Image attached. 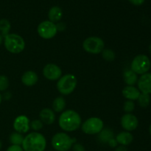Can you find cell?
Returning a JSON list of instances; mask_svg holds the SVG:
<instances>
[{
    "mask_svg": "<svg viewBox=\"0 0 151 151\" xmlns=\"http://www.w3.org/2000/svg\"><path fill=\"white\" fill-rule=\"evenodd\" d=\"M82 119L78 112L74 110H67L60 114L58 124L62 130L67 132L77 131L81 127Z\"/></svg>",
    "mask_w": 151,
    "mask_h": 151,
    "instance_id": "1",
    "label": "cell"
},
{
    "mask_svg": "<svg viewBox=\"0 0 151 151\" xmlns=\"http://www.w3.org/2000/svg\"><path fill=\"white\" fill-rule=\"evenodd\" d=\"M121 125L126 131H132L137 129L139 121L137 116L132 114H126L121 118Z\"/></svg>",
    "mask_w": 151,
    "mask_h": 151,
    "instance_id": "11",
    "label": "cell"
},
{
    "mask_svg": "<svg viewBox=\"0 0 151 151\" xmlns=\"http://www.w3.org/2000/svg\"><path fill=\"white\" fill-rule=\"evenodd\" d=\"M149 132H150V134L151 136V125H150V128H149Z\"/></svg>",
    "mask_w": 151,
    "mask_h": 151,
    "instance_id": "37",
    "label": "cell"
},
{
    "mask_svg": "<svg viewBox=\"0 0 151 151\" xmlns=\"http://www.w3.org/2000/svg\"><path fill=\"white\" fill-rule=\"evenodd\" d=\"M122 95L127 99L128 100H138L139 97L140 95V91L138 88H135L134 86H127L122 89Z\"/></svg>",
    "mask_w": 151,
    "mask_h": 151,
    "instance_id": "15",
    "label": "cell"
},
{
    "mask_svg": "<svg viewBox=\"0 0 151 151\" xmlns=\"http://www.w3.org/2000/svg\"><path fill=\"white\" fill-rule=\"evenodd\" d=\"M116 141L121 145L127 146L131 144L134 140V137L128 131H122L118 134L116 137Z\"/></svg>",
    "mask_w": 151,
    "mask_h": 151,
    "instance_id": "17",
    "label": "cell"
},
{
    "mask_svg": "<svg viewBox=\"0 0 151 151\" xmlns=\"http://www.w3.org/2000/svg\"><path fill=\"white\" fill-rule=\"evenodd\" d=\"M4 38V47L10 53L19 54L24 50V40L21 35L15 33H10Z\"/></svg>",
    "mask_w": 151,
    "mask_h": 151,
    "instance_id": "4",
    "label": "cell"
},
{
    "mask_svg": "<svg viewBox=\"0 0 151 151\" xmlns=\"http://www.w3.org/2000/svg\"><path fill=\"white\" fill-rule=\"evenodd\" d=\"M72 151H86L85 147L79 143H75L72 145Z\"/></svg>",
    "mask_w": 151,
    "mask_h": 151,
    "instance_id": "29",
    "label": "cell"
},
{
    "mask_svg": "<svg viewBox=\"0 0 151 151\" xmlns=\"http://www.w3.org/2000/svg\"><path fill=\"white\" fill-rule=\"evenodd\" d=\"M151 63L149 58L145 55H138L133 59L131 69L137 75H144L150 69Z\"/></svg>",
    "mask_w": 151,
    "mask_h": 151,
    "instance_id": "6",
    "label": "cell"
},
{
    "mask_svg": "<svg viewBox=\"0 0 151 151\" xmlns=\"http://www.w3.org/2000/svg\"><path fill=\"white\" fill-rule=\"evenodd\" d=\"M139 104L141 107L146 108L149 106L150 103V94H145V93H142L140 94L139 97L138 98Z\"/></svg>",
    "mask_w": 151,
    "mask_h": 151,
    "instance_id": "24",
    "label": "cell"
},
{
    "mask_svg": "<svg viewBox=\"0 0 151 151\" xmlns=\"http://www.w3.org/2000/svg\"><path fill=\"white\" fill-rule=\"evenodd\" d=\"M98 134V139L100 140V142L103 144H109V142L114 139V132L109 128H106V129L103 128Z\"/></svg>",
    "mask_w": 151,
    "mask_h": 151,
    "instance_id": "19",
    "label": "cell"
},
{
    "mask_svg": "<svg viewBox=\"0 0 151 151\" xmlns=\"http://www.w3.org/2000/svg\"><path fill=\"white\" fill-rule=\"evenodd\" d=\"M43 124L44 123H43L40 119H35V120L32 121V122L29 123V127H30L32 130H34V131H39V130L42 129Z\"/></svg>",
    "mask_w": 151,
    "mask_h": 151,
    "instance_id": "28",
    "label": "cell"
},
{
    "mask_svg": "<svg viewBox=\"0 0 151 151\" xmlns=\"http://www.w3.org/2000/svg\"><path fill=\"white\" fill-rule=\"evenodd\" d=\"M66 107V101L62 97H58L54 100L52 103V109L54 111L60 113L64 110Z\"/></svg>",
    "mask_w": 151,
    "mask_h": 151,
    "instance_id": "21",
    "label": "cell"
},
{
    "mask_svg": "<svg viewBox=\"0 0 151 151\" xmlns=\"http://www.w3.org/2000/svg\"><path fill=\"white\" fill-rule=\"evenodd\" d=\"M24 138L22 134L18 132H14L13 134H11V135L10 136V142L12 145H22V143H23Z\"/></svg>",
    "mask_w": 151,
    "mask_h": 151,
    "instance_id": "23",
    "label": "cell"
},
{
    "mask_svg": "<svg viewBox=\"0 0 151 151\" xmlns=\"http://www.w3.org/2000/svg\"><path fill=\"white\" fill-rule=\"evenodd\" d=\"M1 100H2V97H1V94H0V104H1Z\"/></svg>",
    "mask_w": 151,
    "mask_h": 151,
    "instance_id": "35",
    "label": "cell"
},
{
    "mask_svg": "<svg viewBox=\"0 0 151 151\" xmlns=\"http://www.w3.org/2000/svg\"><path fill=\"white\" fill-rule=\"evenodd\" d=\"M38 81V76L33 71H27L22 77V82L27 86H32L35 85Z\"/></svg>",
    "mask_w": 151,
    "mask_h": 151,
    "instance_id": "16",
    "label": "cell"
},
{
    "mask_svg": "<svg viewBox=\"0 0 151 151\" xmlns=\"http://www.w3.org/2000/svg\"><path fill=\"white\" fill-rule=\"evenodd\" d=\"M43 75L50 81H57L62 76V71L58 65L55 63H48L44 67Z\"/></svg>",
    "mask_w": 151,
    "mask_h": 151,
    "instance_id": "10",
    "label": "cell"
},
{
    "mask_svg": "<svg viewBox=\"0 0 151 151\" xmlns=\"http://www.w3.org/2000/svg\"><path fill=\"white\" fill-rule=\"evenodd\" d=\"M39 116L40 120L43 123H45L46 125H52L55 121V114L54 113V111L48 108L42 109L40 111Z\"/></svg>",
    "mask_w": 151,
    "mask_h": 151,
    "instance_id": "14",
    "label": "cell"
},
{
    "mask_svg": "<svg viewBox=\"0 0 151 151\" xmlns=\"http://www.w3.org/2000/svg\"><path fill=\"white\" fill-rule=\"evenodd\" d=\"M84 50L90 54H99L105 49L104 41L97 36L88 37L83 43Z\"/></svg>",
    "mask_w": 151,
    "mask_h": 151,
    "instance_id": "7",
    "label": "cell"
},
{
    "mask_svg": "<svg viewBox=\"0 0 151 151\" xmlns=\"http://www.w3.org/2000/svg\"><path fill=\"white\" fill-rule=\"evenodd\" d=\"M138 88L142 93L151 94V73H145L137 81Z\"/></svg>",
    "mask_w": 151,
    "mask_h": 151,
    "instance_id": "13",
    "label": "cell"
},
{
    "mask_svg": "<svg viewBox=\"0 0 151 151\" xmlns=\"http://www.w3.org/2000/svg\"><path fill=\"white\" fill-rule=\"evenodd\" d=\"M62 16H63V11H62L61 8L58 7V6L52 7L49 10V21L53 22V23L58 22L61 19Z\"/></svg>",
    "mask_w": 151,
    "mask_h": 151,
    "instance_id": "18",
    "label": "cell"
},
{
    "mask_svg": "<svg viewBox=\"0 0 151 151\" xmlns=\"http://www.w3.org/2000/svg\"><path fill=\"white\" fill-rule=\"evenodd\" d=\"M123 80L128 86H134L138 81L137 75L131 69L126 70L123 73Z\"/></svg>",
    "mask_w": 151,
    "mask_h": 151,
    "instance_id": "20",
    "label": "cell"
},
{
    "mask_svg": "<svg viewBox=\"0 0 151 151\" xmlns=\"http://www.w3.org/2000/svg\"><path fill=\"white\" fill-rule=\"evenodd\" d=\"M149 50H150V52L151 53V44L150 45V47H149Z\"/></svg>",
    "mask_w": 151,
    "mask_h": 151,
    "instance_id": "38",
    "label": "cell"
},
{
    "mask_svg": "<svg viewBox=\"0 0 151 151\" xmlns=\"http://www.w3.org/2000/svg\"><path fill=\"white\" fill-rule=\"evenodd\" d=\"M77 78L72 74H66L60 77L57 83V88L63 95H69L75 91L77 86Z\"/></svg>",
    "mask_w": 151,
    "mask_h": 151,
    "instance_id": "5",
    "label": "cell"
},
{
    "mask_svg": "<svg viewBox=\"0 0 151 151\" xmlns=\"http://www.w3.org/2000/svg\"><path fill=\"white\" fill-rule=\"evenodd\" d=\"M3 39H4V38H3L2 35H1V34H0V46H1V44H2V42H3Z\"/></svg>",
    "mask_w": 151,
    "mask_h": 151,
    "instance_id": "34",
    "label": "cell"
},
{
    "mask_svg": "<svg viewBox=\"0 0 151 151\" xmlns=\"http://www.w3.org/2000/svg\"><path fill=\"white\" fill-rule=\"evenodd\" d=\"M22 145L24 151H44L47 147V140L40 133L32 132L24 138Z\"/></svg>",
    "mask_w": 151,
    "mask_h": 151,
    "instance_id": "2",
    "label": "cell"
},
{
    "mask_svg": "<svg viewBox=\"0 0 151 151\" xmlns=\"http://www.w3.org/2000/svg\"><path fill=\"white\" fill-rule=\"evenodd\" d=\"M6 151H24V150L22 148V147H21L20 145H10L7 149Z\"/></svg>",
    "mask_w": 151,
    "mask_h": 151,
    "instance_id": "30",
    "label": "cell"
},
{
    "mask_svg": "<svg viewBox=\"0 0 151 151\" xmlns=\"http://www.w3.org/2000/svg\"><path fill=\"white\" fill-rule=\"evenodd\" d=\"M135 109V104L132 100H127L125 102L123 106V109L127 114H131Z\"/></svg>",
    "mask_w": 151,
    "mask_h": 151,
    "instance_id": "27",
    "label": "cell"
},
{
    "mask_svg": "<svg viewBox=\"0 0 151 151\" xmlns=\"http://www.w3.org/2000/svg\"><path fill=\"white\" fill-rule=\"evenodd\" d=\"M1 147H2V143H1V140H0V150H1Z\"/></svg>",
    "mask_w": 151,
    "mask_h": 151,
    "instance_id": "36",
    "label": "cell"
},
{
    "mask_svg": "<svg viewBox=\"0 0 151 151\" xmlns=\"http://www.w3.org/2000/svg\"><path fill=\"white\" fill-rule=\"evenodd\" d=\"M114 151H128V149L125 146L123 145H120V146H118L116 149H115Z\"/></svg>",
    "mask_w": 151,
    "mask_h": 151,
    "instance_id": "33",
    "label": "cell"
},
{
    "mask_svg": "<svg viewBox=\"0 0 151 151\" xmlns=\"http://www.w3.org/2000/svg\"><path fill=\"white\" fill-rule=\"evenodd\" d=\"M38 35L44 39H51L58 32L56 24L50 21H44L38 24L37 28Z\"/></svg>",
    "mask_w": 151,
    "mask_h": 151,
    "instance_id": "9",
    "label": "cell"
},
{
    "mask_svg": "<svg viewBox=\"0 0 151 151\" xmlns=\"http://www.w3.org/2000/svg\"><path fill=\"white\" fill-rule=\"evenodd\" d=\"M129 1L134 5L139 6L145 2V0H129Z\"/></svg>",
    "mask_w": 151,
    "mask_h": 151,
    "instance_id": "32",
    "label": "cell"
},
{
    "mask_svg": "<svg viewBox=\"0 0 151 151\" xmlns=\"http://www.w3.org/2000/svg\"><path fill=\"white\" fill-rule=\"evenodd\" d=\"M56 27H57L58 31H63L66 29V24L63 22H59L56 24Z\"/></svg>",
    "mask_w": 151,
    "mask_h": 151,
    "instance_id": "31",
    "label": "cell"
},
{
    "mask_svg": "<svg viewBox=\"0 0 151 151\" xmlns=\"http://www.w3.org/2000/svg\"><path fill=\"white\" fill-rule=\"evenodd\" d=\"M52 145L57 151H68L76 142V139L72 138L66 133L60 132L55 134L52 138Z\"/></svg>",
    "mask_w": 151,
    "mask_h": 151,
    "instance_id": "3",
    "label": "cell"
},
{
    "mask_svg": "<svg viewBox=\"0 0 151 151\" xmlns=\"http://www.w3.org/2000/svg\"><path fill=\"white\" fill-rule=\"evenodd\" d=\"M29 119L25 115H20L15 119L13 122V128L16 132L26 134L29 130Z\"/></svg>",
    "mask_w": 151,
    "mask_h": 151,
    "instance_id": "12",
    "label": "cell"
},
{
    "mask_svg": "<svg viewBox=\"0 0 151 151\" xmlns=\"http://www.w3.org/2000/svg\"><path fill=\"white\" fill-rule=\"evenodd\" d=\"M9 86V80L5 75H0V91H4Z\"/></svg>",
    "mask_w": 151,
    "mask_h": 151,
    "instance_id": "26",
    "label": "cell"
},
{
    "mask_svg": "<svg viewBox=\"0 0 151 151\" xmlns=\"http://www.w3.org/2000/svg\"><path fill=\"white\" fill-rule=\"evenodd\" d=\"M102 56L103 58L108 61H112L116 58V54L114 52L110 49H104L102 52Z\"/></svg>",
    "mask_w": 151,
    "mask_h": 151,
    "instance_id": "25",
    "label": "cell"
},
{
    "mask_svg": "<svg viewBox=\"0 0 151 151\" xmlns=\"http://www.w3.org/2000/svg\"><path fill=\"white\" fill-rule=\"evenodd\" d=\"M10 28L11 24L7 19H2L0 20V34L2 35L3 38L10 34Z\"/></svg>",
    "mask_w": 151,
    "mask_h": 151,
    "instance_id": "22",
    "label": "cell"
},
{
    "mask_svg": "<svg viewBox=\"0 0 151 151\" xmlns=\"http://www.w3.org/2000/svg\"><path fill=\"white\" fill-rule=\"evenodd\" d=\"M104 128L103 120L98 117H90L82 124L81 129L88 135L98 134Z\"/></svg>",
    "mask_w": 151,
    "mask_h": 151,
    "instance_id": "8",
    "label": "cell"
}]
</instances>
